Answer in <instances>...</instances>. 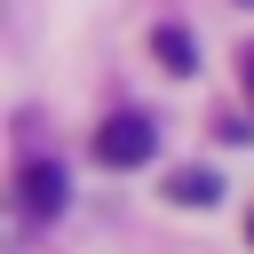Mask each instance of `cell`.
Wrapping results in <instances>:
<instances>
[{
	"instance_id": "cell-4",
	"label": "cell",
	"mask_w": 254,
	"mask_h": 254,
	"mask_svg": "<svg viewBox=\"0 0 254 254\" xmlns=\"http://www.w3.org/2000/svg\"><path fill=\"white\" fill-rule=\"evenodd\" d=\"M167 198H175V206H214V198H222V183H214L206 167H183V175L167 183Z\"/></svg>"
},
{
	"instance_id": "cell-3",
	"label": "cell",
	"mask_w": 254,
	"mask_h": 254,
	"mask_svg": "<svg viewBox=\"0 0 254 254\" xmlns=\"http://www.w3.org/2000/svg\"><path fill=\"white\" fill-rule=\"evenodd\" d=\"M151 56H159L167 71H190V64H198V48H190L183 24H159V32H151Z\"/></svg>"
},
{
	"instance_id": "cell-2",
	"label": "cell",
	"mask_w": 254,
	"mask_h": 254,
	"mask_svg": "<svg viewBox=\"0 0 254 254\" xmlns=\"http://www.w3.org/2000/svg\"><path fill=\"white\" fill-rule=\"evenodd\" d=\"M16 198H24V214H32V222H48V214H64L71 183H64V167H56V159H32V167L16 175Z\"/></svg>"
},
{
	"instance_id": "cell-5",
	"label": "cell",
	"mask_w": 254,
	"mask_h": 254,
	"mask_svg": "<svg viewBox=\"0 0 254 254\" xmlns=\"http://www.w3.org/2000/svg\"><path fill=\"white\" fill-rule=\"evenodd\" d=\"M238 64H246V103H254V48H246V56H238Z\"/></svg>"
},
{
	"instance_id": "cell-1",
	"label": "cell",
	"mask_w": 254,
	"mask_h": 254,
	"mask_svg": "<svg viewBox=\"0 0 254 254\" xmlns=\"http://www.w3.org/2000/svg\"><path fill=\"white\" fill-rule=\"evenodd\" d=\"M159 151V127L143 119V111H119V119H103V135H95V159L103 167H143Z\"/></svg>"
},
{
	"instance_id": "cell-6",
	"label": "cell",
	"mask_w": 254,
	"mask_h": 254,
	"mask_svg": "<svg viewBox=\"0 0 254 254\" xmlns=\"http://www.w3.org/2000/svg\"><path fill=\"white\" fill-rule=\"evenodd\" d=\"M246 238H254V214H246Z\"/></svg>"
}]
</instances>
